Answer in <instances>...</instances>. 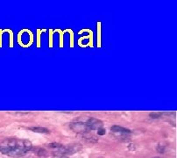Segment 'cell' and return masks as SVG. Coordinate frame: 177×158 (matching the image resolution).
I'll return each mask as SVG.
<instances>
[{"label":"cell","instance_id":"3957f363","mask_svg":"<svg viewBox=\"0 0 177 158\" xmlns=\"http://www.w3.org/2000/svg\"><path fill=\"white\" fill-rule=\"evenodd\" d=\"M85 124H86V126L88 127V129L89 131L98 130L99 128L103 127V125L102 121L95 119V118H90L89 120L87 121V122Z\"/></svg>","mask_w":177,"mask_h":158},{"label":"cell","instance_id":"ba28073f","mask_svg":"<svg viewBox=\"0 0 177 158\" xmlns=\"http://www.w3.org/2000/svg\"><path fill=\"white\" fill-rule=\"evenodd\" d=\"M163 113L162 112H151L149 114V116L152 118V119H159V118H160L161 115H162Z\"/></svg>","mask_w":177,"mask_h":158},{"label":"cell","instance_id":"30bf717a","mask_svg":"<svg viewBox=\"0 0 177 158\" xmlns=\"http://www.w3.org/2000/svg\"><path fill=\"white\" fill-rule=\"evenodd\" d=\"M28 158H33V157H32V156H30V157H28Z\"/></svg>","mask_w":177,"mask_h":158},{"label":"cell","instance_id":"9c48e42d","mask_svg":"<svg viewBox=\"0 0 177 158\" xmlns=\"http://www.w3.org/2000/svg\"><path fill=\"white\" fill-rule=\"evenodd\" d=\"M106 134V130L103 128V127H101V128H99L98 129V135H104Z\"/></svg>","mask_w":177,"mask_h":158},{"label":"cell","instance_id":"6da1fadb","mask_svg":"<svg viewBox=\"0 0 177 158\" xmlns=\"http://www.w3.org/2000/svg\"><path fill=\"white\" fill-rule=\"evenodd\" d=\"M33 148L31 141L25 139H5L0 141V152L12 157H21Z\"/></svg>","mask_w":177,"mask_h":158},{"label":"cell","instance_id":"7c38bea8","mask_svg":"<svg viewBox=\"0 0 177 158\" xmlns=\"http://www.w3.org/2000/svg\"><path fill=\"white\" fill-rule=\"evenodd\" d=\"M61 158H67V157H61Z\"/></svg>","mask_w":177,"mask_h":158},{"label":"cell","instance_id":"8fae6325","mask_svg":"<svg viewBox=\"0 0 177 158\" xmlns=\"http://www.w3.org/2000/svg\"><path fill=\"white\" fill-rule=\"evenodd\" d=\"M154 158H160V157H154Z\"/></svg>","mask_w":177,"mask_h":158},{"label":"cell","instance_id":"5b68a950","mask_svg":"<svg viewBox=\"0 0 177 158\" xmlns=\"http://www.w3.org/2000/svg\"><path fill=\"white\" fill-rule=\"evenodd\" d=\"M29 130L35 132V133H40V134H49L50 133L49 130L45 127H29Z\"/></svg>","mask_w":177,"mask_h":158},{"label":"cell","instance_id":"52a82bcc","mask_svg":"<svg viewBox=\"0 0 177 158\" xmlns=\"http://www.w3.org/2000/svg\"><path fill=\"white\" fill-rule=\"evenodd\" d=\"M35 153L37 154L38 156H44L47 155L46 150L43 149H35Z\"/></svg>","mask_w":177,"mask_h":158},{"label":"cell","instance_id":"277c9868","mask_svg":"<svg viewBox=\"0 0 177 158\" xmlns=\"http://www.w3.org/2000/svg\"><path fill=\"white\" fill-rule=\"evenodd\" d=\"M111 130H112V133H114V134H117V135H126L132 134V131L129 130V129L125 128V127H122L120 126H117V125L112 126Z\"/></svg>","mask_w":177,"mask_h":158},{"label":"cell","instance_id":"7a4b0ae2","mask_svg":"<svg viewBox=\"0 0 177 158\" xmlns=\"http://www.w3.org/2000/svg\"><path fill=\"white\" fill-rule=\"evenodd\" d=\"M70 128L72 130L77 133V134H81V135H85L86 134L89 133V130L88 129V127L86 126L85 123L83 122H74L70 124Z\"/></svg>","mask_w":177,"mask_h":158},{"label":"cell","instance_id":"8992f818","mask_svg":"<svg viewBox=\"0 0 177 158\" xmlns=\"http://www.w3.org/2000/svg\"><path fill=\"white\" fill-rule=\"evenodd\" d=\"M63 147V145L61 144H59V143H50V144H48V148H50V149H55V150H58V149H61Z\"/></svg>","mask_w":177,"mask_h":158}]
</instances>
